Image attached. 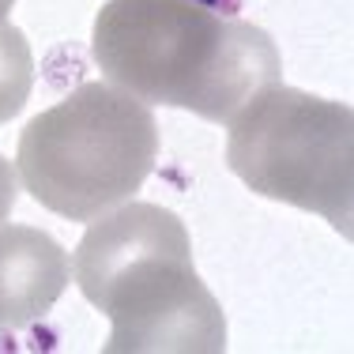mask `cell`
<instances>
[{
  "instance_id": "cell-1",
  "label": "cell",
  "mask_w": 354,
  "mask_h": 354,
  "mask_svg": "<svg viewBox=\"0 0 354 354\" xmlns=\"http://www.w3.org/2000/svg\"><path fill=\"white\" fill-rule=\"evenodd\" d=\"M95 61L140 102L226 124L279 83V53L260 27L204 0H109L95 19Z\"/></svg>"
},
{
  "instance_id": "cell-2",
  "label": "cell",
  "mask_w": 354,
  "mask_h": 354,
  "mask_svg": "<svg viewBox=\"0 0 354 354\" xmlns=\"http://www.w3.org/2000/svg\"><path fill=\"white\" fill-rule=\"evenodd\" d=\"M72 279L113 324L109 354H218L226 320L192 268L185 223L158 204L95 215L72 257Z\"/></svg>"
},
{
  "instance_id": "cell-3",
  "label": "cell",
  "mask_w": 354,
  "mask_h": 354,
  "mask_svg": "<svg viewBox=\"0 0 354 354\" xmlns=\"http://www.w3.org/2000/svg\"><path fill=\"white\" fill-rule=\"evenodd\" d=\"M155 155L151 106L117 83H83L23 129L15 170L41 207L91 223L136 196Z\"/></svg>"
},
{
  "instance_id": "cell-4",
  "label": "cell",
  "mask_w": 354,
  "mask_h": 354,
  "mask_svg": "<svg viewBox=\"0 0 354 354\" xmlns=\"http://www.w3.org/2000/svg\"><path fill=\"white\" fill-rule=\"evenodd\" d=\"M226 124V162L252 192L324 215L343 238H351V106L275 83Z\"/></svg>"
},
{
  "instance_id": "cell-5",
  "label": "cell",
  "mask_w": 354,
  "mask_h": 354,
  "mask_svg": "<svg viewBox=\"0 0 354 354\" xmlns=\"http://www.w3.org/2000/svg\"><path fill=\"white\" fill-rule=\"evenodd\" d=\"M72 283V260L46 230L0 223V332L53 313Z\"/></svg>"
},
{
  "instance_id": "cell-6",
  "label": "cell",
  "mask_w": 354,
  "mask_h": 354,
  "mask_svg": "<svg viewBox=\"0 0 354 354\" xmlns=\"http://www.w3.org/2000/svg\"><path fill=\"white\" fill-rule=\"evenodd\" d=\"M35 87V57L19 27L0 19V124L12 121Z\"/></svg>"
},
{
  "instance_id": "cell-7",
  "label": "cell",
  "mask_w": 354,
  "mask_h": 354,
  "mask_svg": "<svg viewBox=\"0 0 354 354\" xmlns=\"http://www.w3.org/2000/svg\"><path fill=\"white\" fill-rule=\"evenodd\" d=\"M15 200H19V181H15V170L4 155H0V223L12 215Z\"/></svg>"
},
{
  "instance_id": "cell-8",
  "label": "cell",
  "mask_w": 354,
  "mask_h": 354,
  "mask_svg": "<svg viewBox=\"0 0 354 354\" xmlns=\"http://www.w3.org/2000/svg\"><path fill=\"white\" fill-rule=\"evenodd\" d=\"M15 0H0V19H8V12H12Z\"/></svg>"
},
{
  "instance_id": "cell-9",
  "label": "cell",
  "mask_w": 354,
  "mask_h": 354,
  "mask_svg": "<svg viewBox=\"0 0 354 354\" xmlns=\"http://www.w3.org/2000/svg\"><path fill=\"white\" fill-rule=\"evenodd\" d=\"M204 4H212V8H215V4H223V0H204Z\"/></svg>"
}]
</instances>
